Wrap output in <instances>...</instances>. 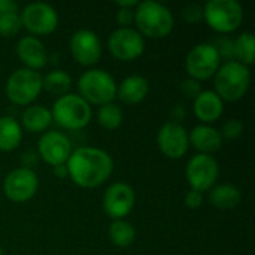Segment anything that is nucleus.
Segmentation results:
<instances>
[{"label": "nucleus", "mask_w": 255, "mask_h": 255, "mask_svg": "<svg viewBox=\"0 0 255 255\" xmlns=\"http://www.w3.org/2000/svg\"><path fill=\"white\" fill-rule=\"evenodd\" d=\"M185 175L191 190L203 193L215 185L220 175V167L212 155L197 154L188 161Z\"/></svg>", "instance_id": "obj_10"}, {"label": "nucleus", "mask_w": 255, "mask_h": 255, "mask_svg": "<svg viewBox=\"0 0 255 255\" xmlns=\"http://www.w3.org/2000/svg\"><path fill=\"white\" fill-rule=\"evenodd\" d=\"M221 57L212 43H199L187 55L185 69L191 79L206 81L220 69Z\"/></svg>", "instance_id": "obj_8"}, {"label": "nucleus", "mask_w": 255, "mask_h": 255, "mask_svg": "<svg viewBox=\"0 0 255 255\" xmlns=\"http://www.w3.org/2000/svg\"><path fill=\"white\" fill-rule=\"evenodd\" d=\"M188 143L199 151V154H206L211 155L212 152H217L221 145H223V137L220 131L211 126L202 124L196 126L190 136H188Z\"/></svg>", "instance_id": "obj_19"}, {"label": "nucleus", "mask_w": 255, "mask_h": 255, "mask_svg": "<svg viewBox=\"0 0 255 255\" xmlns=\"http://www.w3.org/2000/svg\"><path fill=\"white\" fill-rule=\"evenodd\" d=\"M134 21V10L133 9H118L117 13V22L121 25V28H127L131 25V22Z\"/></svg>", "instance_id": "obj_33"}, {"label": "nucleus", "mask_w": 255, "mask_h": 255, "mask_svg": "<svg viewBox=\"0 0 255 255\" xmlns=\"http://www.w3.org/2000/svg\"><path fill=\"white\" fill-rule=\"evenodd\" d=\"M148 91V79L140 75H131L123 79L117 87V97L126 105H137L146 97Z\"/></svg>", "instance_id": "obj_20"}, {"label": "nucleus", "mask_w": 255, "mask_h": 255, "mask_svg": "<svg viewBox=\"0 0 255 255\" xmlns=\"http://www.w3.org/2000/svg\"><path fill=\"white\" fill-rule=\"evenodd\" d=\"M70 87H72L70 75L64 70H58V69L49 72L42 81V88H45L49 94L58 96V97L66 96Z\"/></svg>", "instance_id": "obj_25"}, {"label": "nucleus", "mask_w": 255, "mask_h": 255, "mask_svg": "<svg viewBox=\"0 0 255 255\" xmlns=\"http://www.w3.org/2000/svg\"><path fill=\"white\" fill-rule=\"evenodd\" d=\"M108 235H109L111 242L120 248L130 247L136 239L134 227L126 220H114L112 224L109 226Z\"/></svg>", "instance_id": "obj_24"}, {"label": "nucleus", "mask_w": 255, "mask_h": 255, "mask_svg": "<svg viewBox=\"0 0 255 255\" xmlns=\"http://www.w3.org/2000/svg\"><path fill=\"white\" fill-rule=\"evenodd\" d=\"M250 82V69L242 63L232 60L217 70L214 87L215 93L223 102H236L247 94Z\"/></svg>", "instance_id": "obj_3"}, {"label": "nucleus", "mask_w": 255, "mask_h": 255, "mask_svg": "<svg viewBox=\"0 0 255 255\" xmlns=\"http://www.w3.org/2000/svg\"><path fill=\"white\" fill-rule=\"evenodd\" d=\"M70 52L76 63L93 66L102 57V42L91 30H79L70 39Z\"/></svg>", "instance_id": "obj_16"}, {"label": "nucleus", "mask_w": 255, "mask_h": 255, "mask_svg": "<svg viewBox=\"0 0 255 255\" xmlns=\"http://www.w3.org/2000/svg\"><path fill=\"white\" fill-rule=\"evenodd\" d=\"M18 12V4L13 0H0V15Z\"/></svg>", "instance_id": "obj_35"}, {"label": "nucleus", "mask_w": 255, "mask_h": 255, "mask_svg": "<svg viewBox=\"0 0 255 255\" xmlns=\"http://www.w3.org/2000/svg\"><path fill=\"white\" fill-rule=\"evenodd\" d=\"M182 18L188 24H199V22H202L203 21V7L196 4V3L187 4L182 9Z\"/></svg>", "instance_id": "obj_30"}, {"label": "nucleus", "mask_w": 255, "mask_h": 255, "mask_svg": "<svg viewBox=\"0 0 255 255\" xmlns=\"http://www.w3.org/2000/svg\"><path fill=\"white\" fill-rule=\"evenodd\" d=\"M16 54L19 60L25 64V69L39 70L46 66L48 54L45 45L36 36H25L19 39L16 45Z\"/></svg>", "instance_id": "obj_17"}, {"label": "nucleus", "mask_w": 255, "mask_h": 255, "mask_svg": "<svg viewBox=\"0 0 255 255\" xmlns=\"http://www.w3.org/2000/svg\"><path fill=\"white\" fill-rule=\"evenodd\" d=\"M123 111L115 103L103 105L97 112V123L106 130H117L123 124Z\"/></svg>", "instance_id": "obj_27"}, {"label": "nucleus", "mask_w": 255, "mask_h": 255, "mask_svg": "<svg viewBox=\"0 0 255 255\" xmlns=\"http://www.w3.org/2000/svg\"><path fill=\"white\" fill-rule=\"evenodd\" d=\"M109 52L121 61H131L139 58L145 51L143 36L131 27L115 30L108 40Z\"/></svg>", "instance_id": "obj_11"}, {"label": "nucleus", "mask_w": 255, "mask_h": 255, "mask_svg": "<svg viewBox=\"0 0 255 255\" xmlns=\"http://www.w3.org/2000/svg\"><path fill=\"white\" fill-rule=\"evenodd\" d=\"M37 160H39L37 152H34V151H31V149L25 151V152L22 154V157H21L22 167H25V169H31V167H34V166H36V163H37Z\"/></svg>", "instance_id": "obj_34"}, {"label": "nucleus", "mask_w": 255, "mask_h": 255, "mask_svg": "<svg viewBox=\"0 0 255 255\" xmlns=\"http://www.w3.org/2000/svg\"><path fill=\"white\" fill-rule=\"evenodd\" d=\"M203 19L223 34L238 30L244 21V7L236 0H211L203 7Z\"/></svg>", "instance_id": "obj_6"}, {"label": "nucleus", "mask_w": 255, "mask_h": 255, "mask_svg": "<svg viewBox=\"0 0 255 255\" xmlns=\"http://www.w3.org/2000/svg\"><path fill=\"white\" fill-rule=\"evenodd\" d=\"M22 139L19 123L12 117H0V151L10 152L18 148Z\"/></svg>", "instance_id": "obj_23"}, {"label": "nucleus", "mask_w": 255, "mask_h": 255, "mask_svg": "<svg viewBox=\"0 0 255 255\" xmlns=\"http://www.w3.org/2000/svg\"><path fill=\"white\" fill-rule=\"evenodd\" d=\"M242 131H244V124H242V121L233 118V120H229V121L224 123V126H223L220 134H221V137H226V139L232 140V139H238V137L242 134Z\"/></svg>", "instance_id": "obj_29"}, {"label": "nucleus", "mask_w": 255, "mask_h": 255, "mask_svg": "<svg viewBox=\"0 0 255 255\" xmlns=\"http://www.w3.org/2000/svg\"><path fill=\"white\" fill-rule=\"evenodd\" d=\"M19 18L22 27L36 36L51 34L58 25V15L55 9L43 1H34L27 4L22 9Z\"/></svg>", "instance_id": "obj_9"}, {"label": "nucleus", "mask_w": 255, "mask_h": 255, "mask_svg": "<svg viewBox=\"0 0 255 255\" xmlns=\"http://www.w3.org/2000/svg\"><path fill=\"white\" fill-rule=\"evenodd\" d=\"M21 28H22V24H21V18L18 12L0 15V36L12 37L18 34Z\"/></svg>", "instance_id": "obj_28"}, {"label": "nucleus", "mask_w": 255, "mask_h": 255, "mask_svg": "<svg viewBox=\"0 0 255 255\" xmlns=\"http://www.w3.org/2000/svg\"><path fill=\"white\" fill-rule=\"evenodd\" d=\"M134 22L137 31L149 39H161L173 30V15L164 4L152 0L140 1L136 6Z\"/></svg>", "instance_id": "obj_2"}, {"label": "nucleus", "mask_w": 255, "mask_h": 255, "mask_svg": "<svg viewBox=\"0 0 255 255\" xmlns=\"http://www.w3.org/2000/svg\"><path fill=\"white\" fill-rule=\"evenodd\" d=\"M70 154L72 142L61 131H46L37 142V155L52 167L66 164Z\"/></svg>", "instance_id": "obj_13"}, {"label": "nucleus", "mask_w": 255, "mask_h": 255, "mask_svg": "<svg viewBox=\"0 0 255 255\" xmlns=\"http://www.w3.org/2000/svg\"><path fill=\"white\" fill-rule=\"evenodd\" d=\"M52 120L66 130H81L91 121V106L76 94H66L55 100Z\"/></svg>", "instance_id": "obj_5"}, {"label": "nucleus", "mask_w": 255, "mask_h": 255, "mask_svg": "<svg viewBox=\"0 0 255 255\" xmlns=\"http://www.w3.org/2000/svg\"><path fill=\"white\" fill-rule=\"evenodd\" d=\"M79 96L88 105H108L117 97L115 79L105 70L91 69L81 75L78 81Z\"/></svg>", "instance_id": "obj_4"}, {"label": "nucleus", "mask_w": 255, "mask_h": 255, "mask_svg": "<svg viewBox=\"0 0 255 255\" xmlns=\"http://www.w3.org/2000/svg\"><path fill=\"white\" fill-rule=\"evenodd\" d=\"M157 143L160 151L172 160L182 158L190 146L187 130L176 121H169L161 126L157 134Z\"/></svg>", "instance_id": "obj_14"}, {"label": "nucleus", "mask_w": 255, "mask_h": 255, "mask_svg": "<svg viewBox=\"0 0 255 255\" xmlns=\"http://www.w3.org/2000/svg\"><path fill=\"white\" fill-rule=\"evenodd\" d=\"M242 194L238 187L232 184H220L217 187L211 188L209 193V202L217 209H233L241 203Z\"/></svg>", "instance_id": "obj_22"}, {"label": "nucleus", "mask_w": 255, "mask_h": 255, "mask_svg": "<svg viewBox=\"0 0 255 255\" xmlns=\"http://www.w3.org/2000/svg\"><path fill=\"white\" fill-rule=\"evenodd\" d=\"M66 166L70 179L81 188H96L105 184L114 172L111 155L93 146H82L72 151Z\"/></svg>", "instance_id": "obj_1"}, {"label": "nucleus", "mask_w": 255, "mask_h": 255, "mask_svg": "<svg viewBox=\"0 0 255 255\" xmlns=\"http://www.w3.org/2000/svg\"><path fill=\"white\" fill-rule=\"evenodd\" d=\"M233 51L235 57L242 63L244 66H251L255 58V37L251 31H244L238 36V39L233 42Z\"/></svg>", "instance_id": "obj_26"}, {"label": "nucleus", "mask_w": 255, "mask_h": 255, "mask_svg": "<svg viewBox=\"0 0 255 255\" xmlns=\"http://www.w3.org/2000/svg\"><path fill=\"white\" fill-rule=\"evenodd\" d=\"M139 4L137 0H128V1H117V6L118 7H123V9H133Z\"/></svg>", "instance_id": "obj_37"}, {"label": "nucleus", "mask_w": 255, "mask_h": 255, "mask_svg": "<svg viewBox=\"0 0 255 255\" xmlns=\"http://www.w3.org/2000/svg\"><path fill=\"white\" fill-rule=\"evenodd\" d=\"M0 255H3V251H1V248H0Z\"/></svg>", "instance_id": "obj_38"}, {"label": "nucleus", "mask_w": 255, "mask_h": 255, "mask_svg": "<svg viewBox=\"0 0 255 255\" xmlns=\"http://www.w3.org/2000/svg\"><path fill=\"white\" fill-rule=\"evenodd\" d=\"M42 75L30 69L15 70L6 82V96L10 103L16 106H28L40 94Z\"/></svg>", "instance_id": "obj_7"}, {"label": "nucleus", "mask_w": 255, "mask_h": 255, "mask_svg": "<svg viewBox=\"0 0 255 255\" xmlns=\"http://www.w3.org/2000/svg\"><path fill=\"white\" fill-rule=\"evenodd\" d=\"M136 196L133 188L124 182L112 184L103 197V208L112 220H124L134 208Z\"/></svg>", "instance_id": "obj_15"}, {"label": "nucleus", "mask_w": 255, "mask_h": 255, "mask_svg": "<svg viewBox=\"0 0 255 255\" xmlns=\"http://www.w3.org/2000/svg\"><path fill=\"white\" fill-rule=\"evenodd\" d=\"M184 203L188 209H199L203 203V193L190 190L184 197Z\"/></svg>", "instance_id": "obj_32"}, {"label": "nucleus", "mask_w": 255, "mask_h": 255, "mask_svg": "<svg viewBox=\"0 0 255 255\" xmlns=\"http://www.w3.org/2000/svg\"><path fill=\"white\" fill-rule=\"evenodd\" d=\"M194 114L196 117L205 123L206 126L211 123H215L217 120H220V117L224 112V103L223 100L218 97V94L215 91H202L196 99H194Z\"/></svg>", "instance_id": "obj_18"}, {"label": "nucleus", "mask_w": 255, "mask_h": 255, "mask_svg": "<svg viewBox=\"0 0 255 255\" xmlns=\"http://www.w3.org/2000/svg\"><path fill=\"white\" fill-rule=\"evenodd\" d=\"M181 91H182V94H184L185 97H188V99H196V97L202 93L200 84H199L197 81L191 79V78L181 82Z\"/></svg>", "instance_id": "obj_31"}, {"label": "nucleus", "mask_w": 255, "mask_h": 255, "mask_svg": "<svg viewBox=\"0 0 255 255\" xmlns=\"http://www.w3.org/2000/svg\"><path fill=\"white\" fill-rule=\"evenodd\" d=\"M39 178L33 169L18 167L7 173L3 182L4 196L15 203L28 202L37 191Z\"/></svg>", "instance_id": "obj_12"}, {"label": "nucleus", "mask_w": 255, "mask_h": 255, "mask_svg": "<svg viewBox=\"0 0 255 255\" xmlns=\"http://www.w3.org/2000/svg\"><path fill=\"white\" fill-rule=\"evenodd\" d=\"M22 127L28 130L30 133H40L48 130V127L52 123V114L48 108L42 105H34L25 108L21 117Z\"/></svg>", "instance_id": "obj_21"}, {"label": "nucleus", "mask_w": 255, "mask_h": 255, "mask_svg": "<svg viewBox=\"0 0 255 255\" xmlns=\"http://www.w3.org/2000/svg\"><path fill=\"white\" fill-rule=\"evenodd\" d=\"M54 175L58 178V179H64L66 176H69V172H67V166L66 164H60V166H55L54 167Z\"/></svg>", "instance_id": "obj_36"}]
</instances>
